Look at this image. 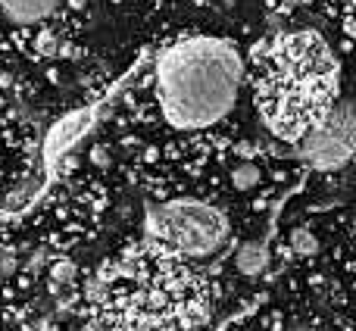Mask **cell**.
I'll list each match as a JSON object with an SVG mask.
<instances>
[{
  "instance_id": "cell-1",
  "label": "cell",
  "mask_w": 356,
  "mask_h": 331,
  "mask_svg": "<svg viewBox=\"0 0 356 331\" xmlns=\"http://www.w3.org/2000/svg\"><path fill=\"white\" fill-rule=\"evenodd\" d=\"M85 300L100 331H200L207 319L200 282L160 247L110 263Z\"/></svg>"
},
{
  "instance_id": "cell-2",
  "label": "cell",
  "mask_w": 356,
  "mask_h": 331,
  "mask_svg": "<svg viewBox=\"0 0 356 331\" xmlns=\"http://www.w3.org/2000/svg\"><path fill=\"white\" fill-rule=\"evenodd\" d=\"M253 91L272 135L300 144L334 110L338 60L313 31L278 35L257 54Z\"/></svg>"
},
{
  "instance_id": "cell-3",
  "label": "cell",
  "mask_w": 356,
  "mask_h": 331,
  "mask_svg": "<svg viewBox=\"0 0 356 331\" xmlns=\"http://www.w3.org/2000/svg\"><path fill=\"white\" fill-rule=\"evenodd\" d=\"M241 56L219 38L197 35L169 47L156 63V97L169 125L197 131L234 110L241 91Z\"/></svg>"
},
{
  "instance_id": "cell-4",
  "label": "cell",
  "mask_w": 356,
  "mask_h": 331,
  "mask_svg": "<svg viewBox=\"0 0 356 331\" xmlns=\"http://www.w3.org/2000/svg\"><path fill=\"white\" fill-rule=\"evenodd\" d=\"M147 238L172 257H207L228 238V219L203 200H169L147 213Z\"/></svg>"
},
{
  "instance_id": "cell-5",
  "label": "cell",
  "mask_w": 356,
  "mask_h": 331,
  "mask_svg": "<svg viewBox=\"0 0 356 331\" xmlns=\"http://www.w3.org/2000/svg\"><path fill=\"white\" fill-rule=\"evenodd\" d=\"M356 154V104L344 100L300 141V156L309 169L332 172Z\"/></svg>"
},
{
  "instance_id": "cell-6",
  "label": "cell",
  "mask_w": 356,
  "mask_h": 331,
  "mask_svg": "<svg viewBox=\"0 0 356 331\" xmlns=\"http://www.w3.org/2000/svg\"><path fill=\"white\" fill-rule=\"evenodd\" d=\"M60 0H0V13H3L6 22L16 25H38L47 22L56 13Z\"/></svg>"
},
{
  "instance_id": "cell-7",
  "label": "cell",
  "mask_w": 356,
  "mask_h": 331,
  "mask_svg": "<svg viewBox=\"0 0 356 331\" xmlns=\"http://www.w3.org/2000/svg\"><path fill=\"white\" fill-rule=\"evenodd\" d=\"M234 266H238V272H244V275H259V272H266V266H269V247L259 244V241H250V244H244L234 253Z\"/></svg>"
},
{
  "instance_id": "cell-8",
  "label": "cell",
  "mask_w": 356,
  "mask_h": 331,
  "mask_svg": "<svg viewBox=\"0 0 356 331\" xmlns=\"http://www.w3.org/2000/svg\"><path fill=\"white\" fill-rule=\"evenodd\" d=\"M88 125V113H79V116H72L66 125H60V129L54 131V138H50V154H56V150H63L66 144H72L75 138L81 135V129Z\"/></svg>"
},
{
  "instance_id": "cell-9",
  "label": "cell",
  "mask_w": 356,
  "mask_h": 331,
  "mask_svg": "<svg viewBox=\"0 0 356 331\" xmlns=\"http://www.w3.org/2000/svg\"><path fill=\"white\" fill-rule=\"evenodd\" d=\"M263 181V172H259V166H253V163H238L232 169V184L238 191H253L257 184Z\"/></svg>"
},
{
  "instance_id": "cell-10",
  "label": "cell",
  "mask_w": 356,
  "mask_h": 331,
  "mask_svg": "<svg viewBox=\"0 0 356 331\" xmlns=\"http://www.w3.org/2000/svg\"><path fill=\"white\" fill-rule=\"evenodd\" d=\"M288 247L297 257H313V253L319 250V241H316V234L309 232V228H294V232L288 234Z\"/></svg>"
},
{
  "instance_id": "cell-11",
  "label": "cell",
  "mask_w": 356,
  "mask_h": 331,
  "mask_svg": "<svg viewBox=\"0 0 356 331\" xmlns=\"http://www.w3.org/2000/svg\"><path fill=\"white\" fill-rule=\"evenodd\" d=\"M50 275H54V282H69L72 278V263H56L50 269Z\"/></svg>"
},
{
  "instance_id": "cell-12",
  "label": "cell",
  "mask_w": 356,
  "mask_h": 331,
  "mask_svg": "<svg viewBox=\"0 0 356 331\" xmlns=\"http://www.w3.org/2000/svg\"><path fill=\"white\" fill-rule=\"evenodd\" d=\"M91 163L100 166V169H104V166H110V150H106V147H94L91 150Z\"/></svg>"
},
{
  "instance_id": "cell-13",
  "label": "cell",
  "mask_w": 356,
  "mask_h": 331,
  "mask_svg": "<svg viewBox=\"0 0 356 331\" xmlns=\"http://www.w3.org/2000/svg\"><path fill=\"white\" fill-rule=\"evenodd\" d=\"M288 331H322V328H313V325H297V328H288Z\"/></svg>"
},
{
  "instance_id": "cell-14",
  "label": "cell",
  "mask_w": 356,
  "mask_h": 331,
  "mask_svg": "<svg viewBox=\"0 0 356 331\" xmlns=\"http://www.w3.org/2000/svg\"><path fill=\"white\" fill-rule=\"evenodd\" d=\"M284 3H291V6H294V3H307V0H284Z\"/></svg>"
}]
</instances>
